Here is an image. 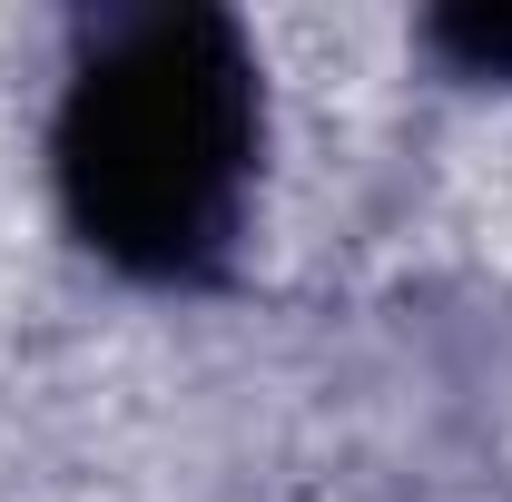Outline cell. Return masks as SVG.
I'll use <instances>...</instances> for the list:
<instances>
[{
  "mask_svg": "<svg viewBox=\"0 0 512 502\" xmlns=\"http://www.w3.org/2000/svg\"><path fill=\"white\" fill-rule=\"evenodd\" d=\"M256 60L227 10H109L79 30L50 178L89 256L148 286H207L256 197Z\"/></svg>",
  "mask_w": 512,
  "mask_h": 502,
  "instance_id": "1",
  "label": "cell"
},
{
  "mask_svg": "<svg viewBox=\"0 0 512 502\" xmlns=\"http://www.w3.org/2000/svg\"><path fill=\"white\" fill-rule=\"evenodd\" d=\"M424 40H434L463 79H512V10H444Z\"/></svg>",
  "mask_w": 512,
  "mask_h": 502,
  "instance_id": "2",
  "label": "cell"
}]
</instances>
